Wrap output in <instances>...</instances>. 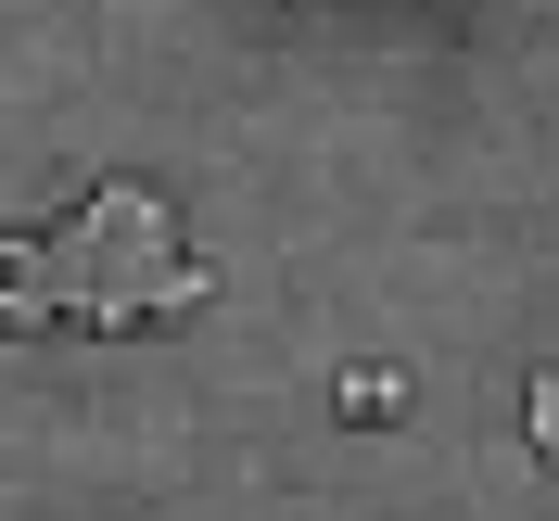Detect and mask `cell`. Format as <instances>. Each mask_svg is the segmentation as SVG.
I'll use <instances>...</instances> for the list:
<instances>
[{
    "instance_id": "1",
    "label": "cell",
    "mask_w": 559,
    "mask_h": 521,
    "mask_svg": "<svg viewBox=\"0 0 559 521\" xmlns=\"http://www.w3.org/2000/svg\"><path fill=\"white\" fill-rule=\"evenodd\" d=\"M522 433H534V458L559 471V369H534V382H522Z\"/></svg>"
}]
</instances>
